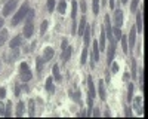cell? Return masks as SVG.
Instances as JSON below:
<instances>
[{
	"mask_svg": "<svg viewBox=\"0 0 148 119\" xmlns=\"http://www.w3.org/2000/svg\"><path fill=\"white\" fill-rule=\"evenodd\" d=\"M114 18H116V27H121L123 26V10L119 8L114 10Z\"/></svg>",
	"mask_w": 148,
	"mask_h": 119,
	"instance_id": "ba28073f",
	"label": "cell"
},
{
	"mask_svg": "<svg viewBox=\"0 0 148 119\" xmlns=\"http://www.w3.org/2000/svg\"><path fill=\"white\" fill-rule=\"evenodd\" d=\"M116 45H117V40L113 37L110 39V46H108V55H107V64L110 66L111 63H113L114 59V54H116Z\"/></svg>",
	"mask_w": 148,
	"mask_h": 119,
	"instance_id": "277c9868",
	"label": "cell"
},
{
	"mask_svg": "<svg viewBox=\"0 0 148 119\" xmlns=\"http://www.w3.org/2000/svg\"><path fill=\"white\" fill-rule=\"evenodd\" d=\"M92 115H93V116H99V115H101V112H99V110H98V109H95Z\"/></svg>",
	"mask_w": 148,
	"mask_h": 119,
	"instance_id": "c3c4849f",
	"label": "cell"
},
{
	"mask_svg": "<svg viewBox=\"0 0 148 119\" xmlns=\"http://www.w3.org/2000/svg\"><path fill=\"white\" fill-rule=\"evenodd\" d=\"M108 5H110L111 9H114V6H116V0H108Z\"/></svg>",
	"mask_w": 148,
	"mask_h": 119,
	"instance_id": "bcb514c9",
	"label": "cell"
},
{
	"mask_svg": "<svg viewBox=\"0 0 148 119\" xmlns=\"http://www.w3.org/2000/svg\"><path fill=\"white\" fill-rule=\"evenodd\" d=\"M99 59V48H98V42H93V51H92V57H90V67L95 68V63Z\"/></svg>",
	"mask_w": 148,
	"mask_h": 119,
	"instance_id": "8992f818",
	"label": "cell"
},
{
	"mask_svg": "<svg viewBox=\"0 0 148 119\" xmlns=\"http://www.w3.org/2000/svg\"><path fill=\"white\" fill-rule=\"evenodd\" d=\"M73 9H71V18H73V21H76V15H77V2L76 0H73Z\"/></svg>",
	"mask_w": 148,
	"mask_h": 119,
	"instance_id": "4316f807",
	"label": "cell"
},
{
	"mask_svg": "<svg viewBox=\"0 0 148 119\" xmlns=\"http://www.w3.org/2000/svg\"><path fill=\"white\" fill-rule=\"evenodd\" d=\"M139 86H141V91L144 94V68L141 70V73H139Z\"/></svg>",
	"mask_w": 148,
	"mask_h": 119,
	"instance_id": "e575fe53",
	"label": "cell"
},
{
	"mask_svg": "<svg viewBox=\"0 0 148 119\" xmlns=\"http://www.w3.org/2000/svg\"><path fill=\"white\" fill-rule=\"evenodd\" d=\"M47 21H43L42 22V27H40V34H45V31H46V28H47Z\"/></svg>",
	"mask_w": 148,
	"mask_h": 119,
	"instance_id": "f35d334b",
	"label": "cell"
},
{
	"mask_svg": "<svg viewBox=\"0 0 148 119\" xmlns=\"http://www.w3.org/2000/svg\"><path fill=\"white\" fill-rule=\"evenodd\" d=\"M73 52H74L73 46H67V48H65L64 52H62V57H61V59H62V63H67V61H68V58L73 55Z\"/></svg>",
	"mask_w": 148,
	"mask_h": 119,
	"instance_id": "7c38bea8",
	"label": "cell"
},
{
	"mask_svg": "<svg viewBox=\"0 0 148 119\" xmlns=\"http://www.w3.org/2000/svg\"><path fill=\"white\" fill-rule=\"evenodd\" d=\"M133 100V106H135V109H136L138 115H142L144 110H142V107H141V101H142V97H136V98H132Z\"/></svg>",
	"mask_w": 148,
	"mask_h": 119,
	"instance_id": "9a60e30c",
	"label": "cell"
},
{
	"mask_svg": "<svg viewBox=\"0 0 148 119\" xmlns=\"http://www.w3.org/2000/svg\"><path fill=\"white\" fill-rule=\"evenodd\" d=\"M28 115H30L31 118L36 115V112H34V100H30V101H28Z\"/></svg>",
	"mask_w": 148,
	"mask_h": 119,
	"instance_id": "4dcf8cb0",
	"label": "cell"
},
{
	"mask_svg": "<svg viewBox=\"0 0 148 119\" xmlns=\"http://www.w3.org/2000/svg\"><path fill=\"white\" fill-rule=\"evenodd\" d=\"M19 76H21L22 82H30L33 79V73H31V70H30L27 63H21V66H19Z\"/></svg>",
	"mask_w": 148,
	"mask_h": 119,
	"instance_id": "3957f363",
	"label": "cell"
},
{
	"mask_svg": "<svg viewBox=\"0 0 148 119\" xmlns=\"http://www.w3.org/2000/svg\"><path fill=\"white\" fill-rule=\"evenodd\" d=\"M138 3H139V0H132V5H130V12H136Z\"/></svg>",
	"mask_w": 148,
	"mask_h": 119,
	"instance_id": "8d00e7d4",
	"label": "cell"
},
{
	"mask_svg": "<svg viewBox=\"0 0 148 119\" xmlns=\"http://www.w3.org/2000/svg\"><path fill=\"white\" fill-rule=\"evenodd\" d=\"M55 9V0H47V12H53Z\"/></svg>",
	"mask_w": 148,
	"mask_h": 119,
	"instance_id": "d590c367",
	"label": "cell"
},
{
	"mask_svg": "<svg viewBox=\"0 0 148 119\" xmlns=\"http://www.w3.org/2000/svg\"><path fill=\"white\" fill-rule=\"evenodd\" d=\"M0 116H5V104L0 101Z\"/></svg>",
	"mask_w": 148,
	"mask_h": 119,
	"instance_id": "b9f144b4",
	"label": "cell"
},
{
	"mask_svg": "<svg viewBox=\"0 0 148 119\" xmlns=\"http://www.w3.org/2000/svg\"><path fill=\"white\" fill-rule=\"evenodd\" d=\"M18 3H19V0H9V2L5 5V8H3V17H9L12 12L15 10Z\"/></svg>",
	"mask_w": 148,
	"mask_h": 119,
	"instance_id": "5b68a950",
	"label": "cell"
},
{
	"mask_svg": "<svg viewBox=\"0 0 148 119\" xmlns=\"http://www.w3.org/2000/svg\"><path fill=\"white\" fill-rule=\"evenodd\" d=\"M86 61H88V48L84 46V48H83V51H82V57H80V64L84 66Z\"/></svg>",
	"mask_w": 148,
	"mask_h": 119,
	"instance_id": "cb8c5ba5",
	"label": "cell"
},
{
	"mask_svg": "<svg viewBox=\"0 0 148 119\" xmlns=\"http://www.w3.org/2000/svg\"><path fill=\"white\" fill-rule=\"evenodd\" d=\"M125 115H126L127 118H130V116H132V110H130V107H125Z\"/></svg>",
	"mask_w": 148,
	"mask_h": 119,
	"instance_id": "60d3db41",
	"label": "cell"
},
{
	"mask_svg": "<svg viewBox=\"0 0 148 119\" xmlns=\"http://www.w3.org/2000/svg\"><path fill=\"white\" fill-rule=\"evenodd\" d=\"M82 92L80 91H76V92H73V91H70V97H73V100L76 101V103H79V104H82Z\"/></svg>",
	"mask_w": 148,
	"mask_h": 119,
	"instance_id": "603a6c76",
	"label": "cell"
},
{
	"mask_svg": "<svg viewBox=\"0 0 148 119\" xmlns=\"http://www.w3.org/2000/svg\"><path fill=\"white\" fill-rule=\"evenodd\" d=\"M84 28H86V17L83 15V17H82V19H80V24H79V30H77V34H79V36H83V31H84Z\"/></svg>",
	"mask_w": 148,
	"mask_h": 119,
	"instance_id": "ffe728a7",
	"label": "cell"
},
{
	"mask_svg": "<svg viewBox=\"0 0 148 119\" xmlns=\"http://www.w3.org/2000/svg\"><path fill=\"white\" fill-rule=\"evenodd\" d=\"M113 37L116 39V40H120V37H121V30L119 28V27H116V28H113Z\"/></svg>",
	"mask_w": 148,
	"mask_h": 119,
	"instance_id": "836d02e7",
	"label": "cell"
},
{
	"mask_svg": "<svg viewBox=\"0 0 148 119\" xmlns=\"http://www.w3.org/2000/svg\"><path fill=\"white\" fill-rule=\"evenodd\" d=\"M79 115H80V116H86V112H84V110H82V112H80Z\"/></svg>",
	"mask_w": 148,
	"mask_h": 119,
	"instance_id": "816d5d0a",
	"label": "cell"
},
{
	"mask_svg": "<svg viewBox=\"0 0 148 119\" xmlns=\"http://www.w3.org/2000/svg\"><path fill=\"white\" fill-rule=\"evenodd\" d=\"M19 92H21V86L19 85H15V95H16V97L19 95Z\"/></svg>",
	"mask_w": 148,
	"mask_h": 119,
	"instance_id": "7dc6e473",
	"label": "cell"
},
{
	"mask_svg": "<svg viewBox=\"0 0 148 119\" xmlns=\"http://www.w3.org/2000/svg\"><path fill=\"white\" fill-rule=\"evenodd\" d=\"M135 37H136V30L132 28L130 33H129V37H127V42H129V45H130V49H132L133 45H135Z\"/></svg>",
	"mask_w": 148,
	"mask_h": 119,
	"instance_id": "d6986e66",
	"label": "cell"
},
{
	"mask_svg": "<svg viewBox=\"0 0 148 119\" xmlns=\"http://www.w3.org/2000/svg\"><path fill=\"white\" fill-rule=\"evenodd\" d=\"M8 39V30H2L0 31V46H2Z\"/></svg>",
	"mask_w": 148,
	"mask_h": 119,
	"instance_id": "f546056e",
	"label": "cell"
},
{
	"mask_svg": "<svg viewBox=\"0 0 148 119\" xmlns=\"http://www.w3.org/2000/svg\"><path fill=\"white\" fill-rule=\"evenodd\" d=\"M133 98V83H129V88H127V101L130 103Z\"/></svg>",
	"mask_w": 148,
	"mask_h": 119,
	"instance_id": "1f68e13d",
	"label": "cell"
},
{
	"mask_svg": "<svg viewBox=\"0 0 148 119\" xmlns=\"http://www.w3.org/2000/svg\"><path fill=\"white\" fill-rule=\"evenodd\" d=\"M120 42H121V49L125 54H127V49H129V46H127V37L125 34H121V37H120Z\"/></svg>",
	"mask_w": 148,
	"mask_h": 119,
	"instance_id": "44dd1931",
	"label": "cell"
},
{
	"mask_svg": "<svg viewBox=\"0 0 148 119\" xmlns=\"http://www.w3.org/2000/svg\"><path fill=\"white\" fill-rule=\"evenodd\" d=\"M130 64H132V71L130 73H132V77L135 79L136 77V59H135L133 57H130Z\"/></svg>",
	"mask_w": 148,
	"mask_h": 119,
	"instance_id": "d4e9b609",
	"label": "cell"
},
{
	"mask_svg": "<svg viewBox=\"0 0 148 119\" xmlns=\"http://www.w3.org/2000/svg\"><path fill=\"white\" fill-rule=\"evenodd\" d=\"M80 8H82L83 12H86V2L84 0H80Z\"/></svg>",
	"mask_w": 148,
	"mask_h": 119,
	"instance_id": "f6af8a7d",
	"label": "cell"
},
{
	"mask_svg": "<svg viewBox=\"0 0 148 119\" xmlns=\"http://www.w3.org/2000/svg\"><path fill=\"white\" fill-rule=\"evenodd\" d=\"M33 18H34V10L30 9L28 14H27V21H25V24H24V37H25V39H30L33 36V31H34Z\"/></svg>",
	"mask_w": 148,
	"mask_h": 119,
	"instance_id": "6da1fadb",
	"label": "cell"
},
{
	"mask_svg": "<svg viewBox=\"0 0 148 119\" xmlns=\"http://www.w3.org/2000/svg\"><path fill=\"white\" fill-rule=\"evenodd\" d=\"M88 86H89V97H95V83H93V79L89 76L88 77Z\"/></svg>",
	"mask_w": 148,
	"mask_h": 119,
	"instance_id": "e0dca14e",
	"label": "cell"
},
{
	"mask_svg": "<svg viewBox=\"0 0 148 119\" xmlns=\"http://www.w3.org/2000/svg\"><path fill=\"white\" fill-rule=\"evenodd\" d=\"M83 39H84V46L88 48V46H89V42H90V28H89V27L84 28V36H83Z\"/></svg>",
	"mask_w": 148,
	"mask_h": 119,
	"instance_id": "7402d4cb",
	"label": "cell"
},
{
	"mask_svg": "<svg viewBox=\"0 0 148 119\" xmlns=\"http://www.w3.org/2000/svg\"><path fill=\"white\" fill-rule=\"evenodd\" d=\"M92 5H93V14L98 15L99 14V0H92Z\"/></svg>",
	"mask_w": 148,
	"mask_h": 119,
	"instance_id": "d6a6232c",
	"label": "cell"
},
{
	"mask_svg": "<svg viewBox=\"0 0 148 119\" xmlns=\"http://www.w3.org/2000/svg\"><path fill=\"white\" fill-rule=\"evenodd\" d=\"M6 97V88H0V98Z\"/></svg>",
	"mask_w": 148,
	"mask_h": 119,
	"instance_id": "ee69618b",
	"label": "cell"
},
{
	"mask_svg": "<svg viewBox=\"0 0 148 119\" xmlns=\"http://www.w3.org/2000/svg\"><path fill=\"white\" fill-rule=\"evenodd\" d=\"M67 46H68V40H67V39H64V40H62V43H61V49L64 51Z\"/></svg>",
	"mask_w": 148,
	"mask_h": 119,
	"instance_id": "7bdbcfd3",
	"label": "cell"
},
{
	"mask_svg": "<svg viewBox=\"0 0 148 119\" xmlns=\"http://www.w3.org/2000/svg\"><path fill=\"white\" fill-rule=\"evenodd\" d=\"M105 116H111V113H110V110L108 109H105V113H104Z\"/></svg>",
	"mask_w": 148,
	"mask_h": 119,
	"instance_id": "681fc988",
	"label": "cell"
},
{
	"mask_svg": "<svg viewBox=\"0 0 148 119\" xmlns=\"http://www.w3.org/2000/svg\"><path fill=\"white\" fill-rule=\"evenodd\" d=\"M65 9H67V3H65V0H61L59 5H58V10H59V14H65Z\"/></svg>",
	"mask_w": 148,
	"mask_h": 119,
	"instance_id": "f1b7e54d",
	"label": "cell"
},
{
	"mask_svg": "<svg viewBox=\"0 0 148 119\" xmlns=\"http://www.w3.org/2000/svg\"><path fill=\"white\" fill-rule=\"evenodd\" d=\"M99 2H101L102 5H107V0H99Z\"/></svg>",
	"mask_w": 148,
	"mask_h": 119,
	"instance_id": "f5cc1de1",
	"label": "cell"
},
{
	"mask_svg": "<svg viewBox=\"0 0 148 119\" xmlns=\"http://www.w3.org/2000/svg\"><path fill=\"white\" fill-rule=\"evenodd\" d=\"M104 22H105V28H107L105 36H107V39L110 40V39H113V28H111V19H110V17H108V15H105Z\"/></svg>",
	"mask_w": 148,
	"mask_h": 119,
	"instance_id": "52a82bcc",
	"label": "cell"
},
{
	"mask_svg": "<svg viewBox=\"0 0 148 119\" xmlns=\"http://www.w3.org/2000/svg\"><path fill=\"white\" fill-rule=\"evenodd\" d=\"M142 12H144V5H142L141 10L136 14V27H138V31H139V33H142V30H144V24H142Z\"/></svg>",
	"mask_w": 148,
	"mask_h": 119,
	"instance_id": "30bf717a",
	"label": "cell"
},
{
	"mask_svg": "<svg viewBox=\"0 0 148 119\" xmlns=\"http://www.w3.org/2000/svg\"><path fill=\"white\" fill-rule=\"evenodd\" d=\"M22 113H24V103H22V101H19V103L16 104V113H15V115H16L18 118H21V116H22Z\"/></svg>",
	"mask_w": 148,
	"mask_h": 119,
	"instance_id": "83f0119b",
	"label": "cell"
},
{
	"mask_svg": "<svg viewBox=\"0 0 148 119\" xmlns=\"http://www.w3.org/2000/svg\"><path fill=\"white\" fill-rule=\"evenodd\" d=\"M98 92H99V97L102 101L107 100V94H105V83L104 80H98Z\"/></svg>",
	"mask_w": 148,
	"mask_h": 119,
	"instance_id": "9c48e42d",
	"label": "cell"
},
{
	"mask_svg": "<svg viewBox=\"0 0 148 119\" xmlns=\"http://www.w3.org/2000/svg\"><path fill=\"white\" fill-rule=\"evenodd\" d=\"M5 24V21H3V18H0V28H2V26Z\"/></svg>",
	"mask_w": 148,
	"mask_h": 119,
	"instance_id": "f907efd6",
	"label": "cell"
},
{
	"mask_svg": "<svg viewBox=\"0 0 148 119\" xmlns=\"http://www.w3.org/2000/svg\"><path fill=\"white\" fill-rule=\"evenodd\" d=\"M53 54H55V51L52 49V48H46V49H45V54H43V61L45 63H47L49 61V59H52L53 58Z\"/></svg>",
	"mask_w": 148,
	"mask_h": 119,
	"instance_id": "5bb4252c",
	"label": "cell"
},
{
	"mask_svg": "<svg viewBox=\"0 0 148 119\" xmlns=\"http://www.w3.org/2000/svg\"><path fill=\"white\" fill-rule=\"evenodd\" d=\"M105 39H107V36H105V28L102 27V28H101L99 43H98V48H99V51H105V49H107V48H105Z\"/></svg>",
	"mask_w": 148,
	"mask_h": 119,
	"instance_id": "8fae6325",
	"label": "cell"
},
{
	"mask_svg": "<svg viewBox=\"0 0 148 119\" xmlns=\"http://www.w3.org/2000/svg\"><path fill=\"white\" fill-rule=\"evenodd\" d=\"M43 58L42 57H37L36 58V66H37V76H42V70H43Z\"/></svg>",
	"mask_w": 148,
	"mask_h": 119,
	"instance_id": "2e32d148",
	"label": "cell"
},
{
	"mask_svg": "<svg viewBox=\"0 0 148 119\" xmlns=\"http://www.w3.org/2000/svg\"><path fill=\"white\" fill-rule=\"evenodd\" d=\"M121 3H127V0H121Z\"/></svg>",
	"mask_w": 148,
	"mask_h": 119,
	"instance_id": "db71d44e",
	"label": "cell"
},
{
	"mask_svg": "<svg viewBox=\"0 0 148 119\" xmlns=\"http://www.w3.org/2000/svg\"><path fill=\"white\" fill-rule=\"evenodd\" d=\"M46 91H47L49 94H53V92H55L53 79H52V77H47V80H46Z\"/></svg>",
	"mask_w": 148,
	"mask_h": 119,
	"instance_id": "ac0fdd59",
	"label": "cell"
},
{
	"mask_svg": "<svg viewBox=\"0 0 148 119\" xmlns=\"http://www.w3.org/2000/svg\"><path fill=\"white\" fill-rule=\"evenodd\" d=\"M10 107H12V103L9 101V103L5 106V116H10Z\"/></svg>",
	"mask_w": 148,
	"mask_h": 119,
	"instance_id": "74e56055",
	"label": "cell"
},
{
	"mask_svg": "<svg viewBox=\"0 0 148 119\" xmlns=\"http://www.w3.org/2000/svg\"><path fill=\"white\" fill-rule=\"evenodd\" d=\"M28 10H30V5H28V2H24V5L21 6V9L15 14V17L12 18V26H18V24L27 17V14H28Z\"/></svg>",
	"mask_w": 148,
	"mask_h": 119,
	"instance_id": "7a4b0ae2",
	"label": "cell"
},
{
	"mask_svg": "<svg viewBox=\"0 0 148 119\" xmlns=\"http://www.w3.org/2000/svg\"><path fill=\"white\" fill-rule=\"evenodd\" d=\"M52 71H53V79L55 80H61V79H62V77H61V75H59V67H58V64H55L53 66V68H52Z\"/></svg>",
	"mask_w": 148,
	"mask_h": 119,
	"instance_id": "484cf974",
	"label": "cell"
},
{
	"mask_svg": "<svg viewBox=\"0 0 148 119\" xmlns=\"http://www.w3.org/2000/svg\"><path fill=\"white\" fill-rule=\"evenodd\" d=\"M22 42H24V39H22V36H15L14 39L10 40V49H15V48H18V46H21L22 45Z\"/></svg>",
	"mask_w": 148,
	"mask_h": 119,
	"instance_id": "4fadbf2b",
	"label": "cell"
},
{
	"mask_svg": "<svg viewBox=\"0 0 148 119\" xmlns=\"http://www.w3.org/2000/svg\"><path fill=\"white\" fill-rule=\"evenodd\" d=\"M111 70L113 73H119V63H111Z\"/></svg>",
	"mask_w": 148,
	"mask_h": 119,
	"instance_id": "ab89813d",
	"label": "cell"
}]
</instances>
